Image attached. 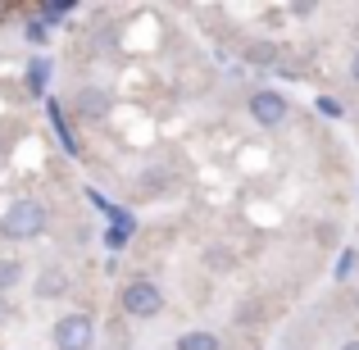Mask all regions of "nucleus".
Masks as SVG:
<instances>
[{"label": "nucleus", "instance_id": "nucleus-5", "mask_svg": "<svg viewBox=\"0 0 359 350\" xmlns=\"http://www.w3.org/2000/svg\"><path fill=\"white\" fill-rule=\"evenodd\" d=\"M109 91H100V87H82L78 96H73V109H78V119H105L109 114Z\"/></svg>", "mask_w": 359, "mask_h": 350}, {"label": "nucleus", "instance_id": "nucleus-12", "mask_svg": "<svg viewBox=\"0 0 359 350\" xmlns=\"http://www.w3.org/2000/svg\"><path fill=\"white\" fill-rule=\"evenodd\" d=\"M69 14V0H50V5H46V18H64Z\"/></svg>", "mask_w": 359, "mask_h": 350}, {"label": "nucleus", "instance_id": "nucleus-8", "mask_svg": "<svg viewBox=\"0 0 359 350\" xmlns=\"http://www.w3.org/2000/svg\"><path fill=\"white\" fill-rule=\"evenodd\" d=\"M64 291H69V282H64V273L60 269H50V273H41V282H36V296H64Z\"/></svg>", "mask_w": 359, "mask_h": 350}, {"label": "nucleus", "instance_id": "nucleus-10", "mask_svg": "<svg viewBox=\"0 0 359 350\" xmlns=\"http://www.w3.org/2000/svg\"><path fill=\"white\" fill-rule=\"evenodd\" d=\"M46 36H50L46 18H32V23H27V41H32V46H46Z\"/></svg>", "mask_w": 359, "mask_h": 350}, {"label": "nucleus", "instance_id": "nucleus-11", "mask_svg": "<svg viewBox=\"0 0 359 350\" xmlns=\"http://www.w3.org/2000/svg\"><path fill=\"white\" fill-rule=\"evenodd\" d=\"M318 114H327V119H341V100H332V96H318Z\"/></svg>", "mask_w": 359, "mask_h": 350}, {"label": "nucleus", "instance_id": "nucleus-16", "mask_svg": "<svg viewBox=\"0 0 359 350\" xmlns=\"http://www.w3.org/2000/svg\"><path fill=\"white\" fill-rule=\"evenodd\" d=\"M351 78L359 82V55H355V64H351Z\"/></svg>", "mask_w": 359, "mask_h": 350}, {"label": "nucleus", "instance_id": "nucleus-9", "mask_svg": "<svg viewBox=\"0 0 359 350\" xmlns=\"http://www.w3.org/2000/svg\"><path fill=\"white\" fill-rule=\"evenodd\" d=\"M18 278H23V264L18 260H0V296H5L9 287H18Z\"/></svg>", "mask_w": 359, "mask_h": 350}, {"label": "nucleus", "instance_id": "nucleus-1", "mask_svg": "<svg viewBox=\"0 0 359 350\" xmlns=\"http://www.w3.org/2000/svg\"><path fill=\"white\" fill-rule=\"evenodd\" d=\"M41 228H46V210L36 201H14L5 210V219H0L5 241H32V236H41Z\"/></svg>", "mask_w": 359, "mask_h": 350}, {"label": "nucleus", "instance_id": "nucleus-13", "mask_svg": "<svg viewBox=\"0 0 359 350\" xmlns=\"http://www.w3.org/2000/svg\"><path fill=\"white\" fill-rule=\"evenodd\" d=\"M351 269H355V255L346 250V255H341V264H337V278H346V273H351Z\"/></svg>", "mask_w": 359, "mask_h": 350}, {"label": "nucleus", "instance_id": "nucleus-7", "mask_svg": "<svg viewBox=\"0 0 359 350\" xmlns=\"http://www.w3.org/2000/svg\"><path fill=\"white\" fill-rule=\"evenodd\" d=\"M173 350H219V337L214 332H182Z\"/></svg>", "mask_w": 359, "mask_h": 350}, {"label": "nucleus", "instance_id": "nucleus-14", "mask_svg": "<svg viewBox=\"0 0 359 350\" xmlns=\"http://www.w3.org/2000/svg\"><path fill=\"white\" fill-rule=\"evenodd\" d=\"M123 236H128V228H109L105 241H109V245H123Z\"/></svg>", "mask_w": 359, "mask_h": 350}, {"label": "nucleus", "instance_id": "nucleus-15", "mask_svg": "<svg viewBox=\"0 0 359 350\" xmlns=\"http://www.w3.org/2000/svg\"><path fill=\"white\" fill-rule=\"evenodd\" d=\"M5 318H9V305H5V296H0V323H5Z\"/></svg>", "mask_w": 359, "mask_h": 350}, {"label": "nucleus", "instance_id": "nucleus-4", "mask_svg": "<svg viewBox=\"0 0 359 350\" xmlns=\"http://www.w3.org/2000/svg\"><path fill=\"white\" fill-rule=\"evenodd\" d=\"M250 119L259 123V128H278V123L287 119V100H282L278 91H255L250 96Z\"/></svg>", "mask_w": 359, "mask_h": 350}, {"label": "nucleus", "instance_id": "nucleus-17", "mask_svg": "<svg viewBox=\"0 0 359 350\" xmlns=\"http://www.w3.org/2000/svg\"><path fill=\"white\" fill-rule=\"evenodd\" d=\"M341 350H359V342H346V346H341Z\"/></svg>", "mask_w": 359, "mask_h": 350}, {"label": "nucleus", "instance_id": "nucleus-2", "mask_svg": "<svg viewBox=\"0 0 359 350\" xmlns=\"http://www.w3.org/2000/svg\"><path fill=\"white\" fill-rule=\"evenodd\" d=\"M159 305H164V291H159L155 282L137 278V282H128V287H123V309H128L132 318H150V314H159Z\"/></svg>", "mask_w": 359, "mask_h": 350}, {"label": "nucleus", "instance_id": "nucleus-3", "mask_svg": "<svg viewBox=\"0 0 359 350\" xmlns=\"http://www.w3.org/2000/svg\"><path fill=\"white\" fill-rule=\"evenodd\" d=\"M91 337H96V328H91V314H82V309L55 323V346L60 350H91Z\"/></svg>", "mask_w": 359, "mask_h": 350}, {"label": "nucleus", "instance_id": "nucleus-6", "mask_svg": "<svg viewBox=\"0 0 359 350\" xmlns=\"http://www.w3.org/2000/svg\"><path fill=\"white\" fill-rule=\"evenodd\" d=\"M46 87H50V64H46V60H32V64H27V91H32V96H41Z\"/></svg>", "mask_w": 359, "mask_h": 350}]
</instances>
